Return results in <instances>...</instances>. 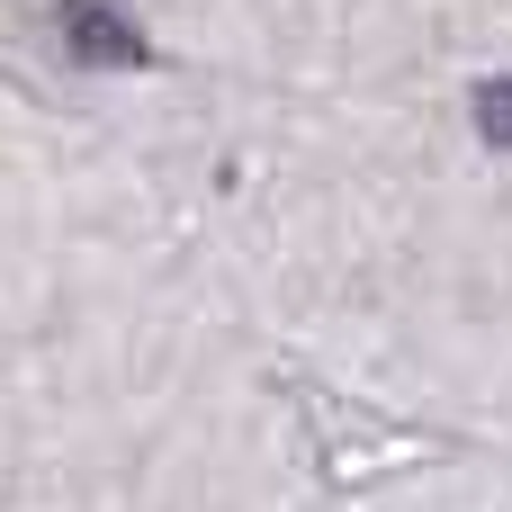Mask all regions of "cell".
Listing matches in <instances>:
<instances>
[{
  "mask_svg": "<svg viewBox=\"0 0 512 512\" xmlns=\"http://www.w3.org/2000/svg\"><path fill=\"white\" fill-rule=\"evenodd\" d=\"M54 27H63V54H72V63H117V72H144V63H153V36H144L126 9L72 0V9H54Z\"/></svg>",
  "mask_w": 512,
  "mask_h": 512,
  "instance_id": "obj_1",
  "label": "cell"
},
{
  "mask_svg": "<svg viewBox=\"0 0 512 512\" xmlns=\"http://www.w3.org/2000/svg\"><path fill=\"white\" fill-rule=\"evenodd\" d=\"M477 135L495 144V153H512V72H495V81H477Z\"/></svg>",
  "mask_w": 512,
  "mask_h": 512,
  "instance_id": "obj_2",
  "label": "cell"
}]
</instances>
